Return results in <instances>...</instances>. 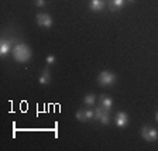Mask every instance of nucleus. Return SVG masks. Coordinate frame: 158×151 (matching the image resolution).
I'll list each match as a JSON object with an SVG mask.
<instances>
[{
	"label": "nucleus",
	"instance_id": "6e6552de",
	"mask_svg": "<svg viewBox=\"0 0 158 151\" xmlns=\"http://www.w3.org/2000/svg\"><path fill=\"white\" fill-rule=\"evenodd\" d=\"M100 106H102L105 110H107V112H110L113 107V100L110 96L107 95H102L100 96Z\"/></svg>",
	"mask_w": 158,
	"mask_h": 151
},
{
	"label": "nucleus",
	"instance_id": "dca6fc26",
	"mask_svg": "<svg viewBox=\"0 0 158 151\" xmlns=\"http://www.w3.org/2000/svg\"><path fill=\"white\" fill-rule=\"evenodd\" d=\"M155 120H157V122H158V112L155 113Z\"/></svg>",
	"mask_w": 158,
	"mask_h": 151
},
{
	"label": "nucleus",
	"instance_id": "9b49d317",
	"mask_svg": "<svg viewBox=\"0 0 158 151\" xmlns=\"http://www.w3.org/2000/svg\"><path fill=\"white\" fill-rule=\"evenodd\" d=\"M124 3L126 0H109V9H110V11H118L124 6Z\"/></svg>",
	"mask_w": 158,
	"mask_h": 151
},
{
	"label": "nucleus",
	"instance_id": "1a4fd4ad",
	"mask_svg": "<svg viewBox=\"0 0 158 151\" xmlns=\"http://www.w3.org/2000/svg\"><path fill=\"white\" fill-rule=\"evenodd\" d=\"M38 82L41 83V85H48V83L51 82V73H49L48 68L43 69V72H41V75H40V78H38Z\"/></svg>",
	"mask_w": 158,
	"mask_h": 151
},
{
	"label": "nucleus",
	"instance_id": "7ed1b4c3",
	"mask_svg": "<svg viewBox=\"0 0 158 151\" xmlns=\"http://www.w3.org/2000/svg\"><path fill=\"white\" fill-rule=\"evenodd\" d=\"M14 44H17L16 38H2L0 40V55H2V58H4V57L14 48L13 47Z\"/></svg>",
	"mask_w": 158,
	"mask_h": 151
},
{
	"label": "nucleus",
	"instance_id": "ddd939ff",
	"mask_svg": "<svg viewBox=\"0 0 158 151\" xmlns=\"http://www.w3.org/2000/svg\"><path fill=\"white\" fill-rule=\"evenodd\" d=\"M34 3L37 7H44L47 4V0H34Z\"/></svg>",
	"mask_w": 158,
	"mask_h": 151
},
{
	"label": "nucleus",
	"instance_id": "2eb2a0df",
	"mask_svg": "<svg viewBox=\"0 0 158 151\" xmlns=\"http://www.w3.org/2000/svg\"><path fill=\"white\" fill-rule=\"evenodd\" d=\"M126 3H134V0H126Z\"/></svg>",
	"mask_w": 158,
	"mask_h": 151
},
{
	"label": "nucleus",
	"instance_id": "f8f14e48",
	"mask_svg": "<svg viewBox=\"0 0 158 151\" xmlns=\"http://www.w3.org/2000/svg\"><path fill=\"white\" fill-rule=\"evenodd\" d=\"M95 100H96V98L93 93H88V95L85 96V99H83V102H85L86 106H93L95 105Z\"/></svg>",
	"mask_w": 158,
	"mask_h": 151
},
{
	"label": "nucleus",
	"instance_id": "39448f33",
	"mask_svg": "<svg viewBox=\"0 0 158 151\" xmlns=\"http://www.w3.org/2000/svg\"><path fill=\"white\" fill-rule=\"evenodd\" d=\"M76 120H79V122H89V120H92V119H95V110H89V109H81V110H78L75 115Z\"/></svg>",
	"mask_w": 158,
	"mask_h": 151
},
{
	"label": "nucleus",
	"instance_id": "20e7f679",
	"mask_svg": "<svg viewBox=\"0 0 158 151\" xmlns=\"http://www.w3.org/2000/svg\"><path fill=\"white\" fill-rule=\"evenodd\" d=\"M141 137L144 138L145 141H148V143L155 141V140L158 138L157 128L151 127V126H144V127L141 128Z\"/></svg>",
	"mask_w": 158,
	"mask_h": 151
},
{
	"label": "nucleus",
	"instance_id": "9d476101",
	"mask_svg": "<svg viewBox=\"0 0 158 151\" xmlns=\"http://www.w3.org/2000/svg\"><path fill=\"white\" fill-rule=\"evenodd\" d=\"M105 6V0H90V3H89V9L92 11H100V10H103Z\"/></svg>",
	"mask_w": 158,
	"mask_h": 151
},
{
	"label": "nucleus",
	"instance_id": "4468645a",
	"mask_svg": "<svg viewBox=\"0 0 158 151\" xmlns=\"http://www.w3.org/2000/svg\"><path fill=\"white\" fill-rule=\"evenodd\" d=\"M45 61H47V64H54L55 62V57H54L52 54H49V55L45 58Z\"/></svg>",
	"mask_w": 158,
	"mask_h": 151
},
{
	"label": "nucleus",
	"instance_id": "f257e3e1",
	"mask_svg": "<svg viewBox=\"0 0 158 151\" xmlns=\"http://www.w3.org/2000/svg\"><path fill=\"white\" fill-rule=\"evenodd\" d=\"M13 57L17 62H27L31 58V49L23 43H17L13 48Z\"/></svg>",
	"mask_w": 158,
	"mask_h": 151
},
{
	"label": "nucleus",
	"instance_id": "0eeeda50",
	"mask_svg": "<svg viewBox=\"0 0 158 151\" xmlns=\"http://www.w3.org/2000/svg\"><path fill=\"white\" fill-rule=\"evenodd\" d=\"M127 124H128V116H127V113L118 112L117 115H116V126H117V127H120V128H123V127H127Z\"/></svg>",
	"mask_w": 158,
	"mask_h": 151
},
{
	"label": "nucleus",
	"instance_id": "f03ea898",
	"mask_svg": "<svg viewBox=\"0 0 158 151\" xmlns=\"http://www.w3.org/2000/svg\"><path fill=\"white\" fill-rule=\"evenodd\" d=\"M98 83L100 86H112L116 83V75L110 71H103V72L99 73L98 76Z\"/></svg>",
	"mask_w": 158,
	"mask_h": 151
},
{
	"label": "nucleus",
	"instance_id": "423d86ee",
	"mask_svg": "<svg viewBox=\"0 0 158 151\" xmlns=\"http://www.w3.org/2000/svg\"><path fill=\"white\" fill-rule=\"evenodd\" d=\"M35 20H37V23H38V26L44 27V28H49V27L52 26V19L47 13H38Z\"/></svg>",
	"mask_w": 158,
	"mask_h": 151
}]
</instances>
